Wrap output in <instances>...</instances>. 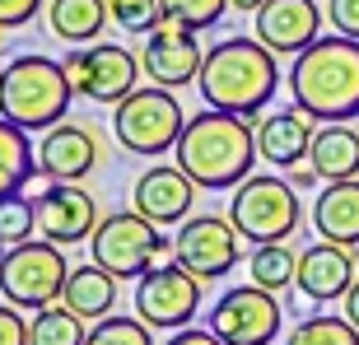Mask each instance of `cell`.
Here are the masks:
<instances>
[{"label": "cell", "instance_id": "7402d4cb", "mask_svg": "<svg viewBox=\"0 0 359 345\" xmlns=\"http://www.w3.org/2000/svg\"><path fill=\"white\" fill-rule=\"evenodd\" d=\"M61 304H66L70 313H80L84 322L112 318V308H117V276H112V271H103L98 262L75 266V271H70V280H66Z\"/></svg>", "mask_w": 359, "mask_h": 345}, {"label": "cell", "instance_id": "d6986e66", "mask_svg": "<svg viewBox=\"0 0 359 345\" xmlns=\"http://www.w3.org/2000/svg\"><path fill=\"white\" fill-rule=\"evenodd\" d=\"M313 117L304 107H285V112H271V117L257 121V154L271 163V168H294V163L308 159L313 149Z\"/></svg>", "mask_w": 359, "mask_h": 345}, {"label": "cell", "instance_id": "3957f363", "mask_svg": "<svg viewBox=\"0 0 359 345\" xmlns=\"http://www.w3.org/2000/svg\"><path fill=\"white\" fill-rule=\"evenodd\" d=\"M294 107H304L313 121H350L359 117V42L355 38H318L290 66Z\"/></svg>", "mask_w": 359, "mask_h": 345}, {"label": "cell", "instance_id": "e0dca14e", "mask_svg": "<svg viewBox=\"0 0 359 345\" xmlns=\"http://www.w3.org/2000/svg\"><path fill=\"white\" fill-rule=\"evenodd\" d=\"M98 168V135L80 121H56L38 140V172L47 182H84Z\"/></svg>", "mask_w": 359, "mask_h": 345}, {"label": "cell", "instance_id": "4dcf8cb0", "mask_svg": "<svg viewBox=\"0 0 359 345\" xmlns=\"http://www.w3.org/2000/svg\"><path fill=\"white\" fill-rule=\"evenodd\" d=\"M163 5V14H173V19H182L187 28H215L219 24V14L224 10H233L229 0H159Z\"/></svg>", "mask_w": 359, "mask_h": 345}, {"label": "cell", "instance_id": "2e32d148", "mask_svg": "<svg viewBox=\"0 0 359 345\" xmlns=\"http://www.w3.org/2000/svg\"><path fill=\"white\" fill-rule=\"evenodd\" d=\"M257 38L276 56H299L322 38V5L318 0H266L257 10Z\"/></svg>", "mask_w": 359, "mask_h": 345}, {"label": "cell", "instance_id": "484cf974", "mask_svg": "<svg viewBox=\"0 0 359 345\" xmlns=\"http://www.w3.org/2000/svg\"><path fill=\"white\" fill-rule=\"evenodd\" d=\"M84 341H89V327L66 304L38 308L33 322H28V345H84Z\"/></svg>", "mask_w": 359, "mask_h": 345}, {"label": "cell", "instance_id": "44dd1931", "mask_svg": "<svg viewBox=\"0 0 359 345\" xmlns=\"http://www.w3.org/2000/svg\"><path fill=\"white\" fill-rule=\"evenodd\" d=\"M308 163L322 172V182L359 177V131L350 126V121H322L318 131H313Z\"/></svg>", "mask_w": 359, "mask_h": 345}, {"label": "cell", "instance_id": "277c9868", "mask_svg": "<svg viewBox=\"0 0 359 345\" xmlns=\"http://www.w3.org/2000/svg\"><path fill=\"white\" fill-rule=\"evenodd\" d=\"M70 98H75V84L66 66L52 56H14L0 70V117H10L28 135L66 121Z\"/></svg>", "mask_w": 359, "mask_h": 345}, {"label": "cell", "instance_id": "8992f818", "mask_svg": "<svg viewBox=\"0 0 359 345\" xmlns=\"http://www.w3.org/2000/svg\"><path fill=\"white\" fill-rule=\"evenodd\" d=\"M299 187L290 177H276V172H252L233 187V201H229V219L243 238L252 243H290V234L299 229Z\"/></svg>", "mask_w": 359, "mask_h": 345}, {"label": "cell", "instance_id": "f1b7e54d", "mask_svg": "<svg viewBox=\"0 0 359 345\" xmlns=\"http://www.w3.org/2000/svg\"><path fill=\"white\" fill-rule=\"evenodd\" d=\"M84 345H154V327L145 318H98Z\"/></svg>", "mask_w": 359, "mask_h": 345}, {"label": "cell", "instance_id": "52a82bcc", "mask_svg": "<svg viewBox=\"0 0 359 345\" xmlns=\"http://www.w3.org/2000/svg\"><path fill=\"white\" fill-rule=\"evenodd\" d=\"M66 280H70V266H66V257H61V248L47 243V238L14 243V248H5V257H0V299L14 304V308H24V313L61 304Z\"/></svg>", "mask_w": 359, "mask_h": 345}, {"label": "cell", "instance_id": "e575fe53", "mask_svg": "<svg viewBox=\"0 0 359 345\" xmlns=\"http://www.w3.org/2000/svg\"><path fill=\"white\" fill-rule=\"evenodd\" d=\"M163 345H224V341H219L210 327H182V332H173Z\"/></svg>", "mask_w": 359, "mask_h": 345}, {"label": "cell", "instance_id": "6da1fadb", "mask_svg": "<svg viewBox=\"0 0 359 345\" xmlns=\"http://www.w3.org/2000/svg\"><path fill=\"white\" fill-rule=\"evenodd\" d=\"M173 163L201 187V191H233L243 177H252L257 163V131L248 117L233 112H196L187 117L173 145Z\"/></svg>", "mask_w": 359, "mask_h": 345}, {"label": "cell", "instance_id": "8fae6325", "mask_svg": "<svg viewBox=\"0 0 359 345\" xmlns=\"http://www.w3.org/2000/svg\"><path fill=\"white\" fill-rule=\"evenodd\" d=\"M201 285L187 266H163L135 280V318H145L154 332H182L201 313Z\"/></svg>", "mask_w": 359, "mask_h": 345}, {"label": "cell", "instance_id": "d4e9b609", "mask_svg": "<svg viewBox=\"0 0 359 345\" xmlns=\"http://www.w3.org/2000/svg\"><path fill=\"white\" fill-rule=\"evenodd\" d=\"M248 271H252V285L280 294V290H290L294 276H299V257H294L290 243H257L252 257H248Z\"/></svg>", "mask_w": 359, "mask_h": 345}, {"label": "cell", "instance_id": "ac0fdd59", "mask_svg": "<svg viewBox=\"0 0 359 345\" xmlns=\"http://www.w3.org/2000/svg\"><path fill=\"white\" fill-rule=\"evenodd\" d=\"M201 187L187 177L177 163H159V168H145L140 177H135L131 187V201L135 210L145 215V219H154V224H182V219H191V201H196Z\"/></svg>", "mask_w": 359, "mask_h": 345}, {"label": "cell", "instance_id": "ffe728a7", "mask_svg": "<svg viewBox=\"0 0 359 345\" xmlns=\"http://www.w3.org/2000/svg\"><path fill=\"white\" fill-rule=\"evenodd\" d=\"M313 229H318V238H327V243L359 248V177L322 187L318 201H313Z\"/></svg>", "mask_w": 359, "mask_h": 345}, {"label": "cell", "instance_id": "f546056e", "mask_svg": "<svg viewBox=\"0 0 359 345\" xmlns=\"http://www.w3.org/2000/svg\"><path fill=\"white\" fill-rule=\"evenodd\" d=\"M107 14L126 33H154V24L163 19V5L159 0H107Z\"/></svg>", "mask_w": 359, "mask_h": 345}, {"label": "cell", "instance_id": "9a60e30c", "mask_svg": "<svg viewBox=\"0 0 359 345\" xmlns=\"http://www.w3.org/2000/svg\"><path fill=\"white\" fill-rule=\"evenodd\" d=\"M355 280H359L355 248H341V243L318 238L313 248H304V252H299V276H294V290L304 294L308 304H341Z\"/></svg>", "mask_w": 359, "mask_h": 345}, {"label": "cell", "instance_id": "5b68a950", "mask_svg": "<svg viewBox=\"0 0 359 345\" xmlns=\"http://www.w3.org/2000/svg\"><path fill=\"white\" fill-rule=\"evenodd\" d=\"M89 252L117 280H140L149 271H163V266L177 262V238H168L140 210H117V215L98 219V229L89 238Z\"/></svg>", "mask_w": 359, "mask_h": 345}, {"label": "cell", "instance_id": "d590c367", "mask_svg": "<svg viewBox=\"0 0 359 345\" xmlns=\"http://www.w3.org/2000/svg\"><path fill=\"white\" fill-rule=\"evenodd\" d=\"M285 172H290V182L294 187H299V191H308V187H313V182H322V172L318 168H313V163H294V168H285Z\"/></svg>", "mask_w": 359, "mask_h": 345}, {"label": "cell", "instance_id": "7c38bea8", "mask_svg": "<svg viewBox=\"0 0 359 345\" xmlns=\"http://www.w3.org/2000/svg\"><path fill=\"white\" fill-rule=\"evenodd\" d=\"M140 66L154 84L163 89H187V84L201 80V66H205V52L196 42V28H187L182 19L163 14L154 33H145V47H140Z\"/></svg>", "mask_w": 359, "mask_h": 345}, {"label": "cell", "instance_id": "30bf717a", "mask_svg": "<svg viewBox=\"0 0 359 345\" xmlns=\"http://www.w3.org/2000/svg\"><path fill=\"white\" fill-rule=\"evenodd\" d=\"M280 304L276 294L262 290V285H233V290L219 294V304H210V327L224 345H271L280 336Z\"/></svg>", "mask_w": 359, "mask_h": 345}, {"label": "cell", "instance_id": "8d00e7d4", "mask_svg": "<svg viewBox=\"0 0 359 345\" xmlns=\"http://www.w3.org/2000/svg\"><path fill=\"white\" fill-rule=\"evenodd\" d=\"M341 304H346V318H350V322H355V327H359V280H355V285H350V294H346V299H341Z\"/></svg>", "mask_w": 359, "mask_h": 345}, {"label": "cell", "instance_id": "d6a6232c", "mask_svg": "<svg viewBox=\"0 0 359 345\" xmlns=\"http://www.w3.org/2000/svg\"><path fill=\"white\" fill-rule=\"evenodd\" d=\"M0 345H28V322H24V308L0 304Z\"/></svg>", "mask_w": 359, "mask_h": 345}, {"label": "cell", "instance_id": "7a4b0ae2", "mask_svg": "<svg viewBox=\"0 0 359 345\" xmlns=\"http://www.w3.org/2000/svg\"><path fill=\"white\" fill-rule=\"evenodd\" d=\"M196 89H201V98H205V107H215V112L257 117L280 89L276 52H271L262 38H248V33L215 42L210 52H205Z\"/></svg>", "mask_w": 359, "mask_h": 345}, {"label": "cell", "instance_id": "f35d334b", "mask_svg": "<svg viewBox=\"0 0 359 345\" xmlns=\"http://www.w3.org/2000/svg\"><path fill=\"white\" fill-rule=\"evenodd\" d=\"M0 257H5V243H0Z\"/></svg>", "mask_w": 359, "mask_h": 345}, {"label": "cell", "instance_id": "4316f807", "mask_svg": "<svg viewBox=\"0 0 359 345\" xmlns=\"http://www.w3.org/2000/svg\"><path fill=\"white\" fill-rule=\"evenodd\" d=\"M285 345H359V327L350 318H332V313H318V318H304L285 336Z\"/></svg>", "mask_w": 359, "mask_h": 345}, {"label": "cell", "instance_id": "9c48e42d", "mask_svg": "<svg viewBox=\"0 0 359 345\" xmlns=\"http://www.w3.org/2000/svg\"><path fill=\"white\" fill-rule=\"evenodd\" d=\"M61 66H66V75H70V84H75L80 98H89V103H112V107L140 89V70H145L140 56H135L131 47H121V42L80 47V52H70Z\"/></svg>", "mask_w": 359, "mask_h": 345}, {"label": "cell", "instance_id": "1f68e13d", "mask_svg": "<svg viewBox=\"0 0 359 345\" xmlns=\"http://www.w3.org/2000/svg\"><path fill=\"white\" fill-rule=\"evenodd\" d=\"M327 14H332V33L359 42V0H332Z\"/></svg>", "mask_w": 359, "mask_h": 345}, {"label": "cell", "instance_id": "5bb4252c", "mask_svg": "<svg viewBox=\"0 0 359 345\" xmlns=\"http://www.w3.org/2000/svg\"><path fill=\"white\" fill-rule=\"evenodd\" d=\"M33 201H38V238L56 243V248H75V243L93 238L98 205L80 182H47Z\"/></svg>", "mask_w": 359, "mask_h": 345}, {"label": "cell", "instance_id": "83f0119b", "mask_svg": "<svg viewBox=\"0 0 359 345\" xmlns=\"http://www.w3.org/2000/svg\"><path fill=\"white\" fill-rule=\"evenodd\" d=\"M33 234H38V201L24 191L0 201V243L14 248V243H28Z\"/></svg>", "mask_w": 359, "mask_h": 345}, {"label": "cell", "instance_id": "603a6c76", "mask_svg": "<svg viewBox=\"0 0 359 345\" xmlns=\"http://www.w3.org/2000/svg\"><path fill=\"white\" fill-rule=\"evenodd\" d=\"M107 0H52L47 24L61 42H98L107 28Z\"/></svg>", "mask_w": 359, "mask_h": 345}, {"label": "cell", "instance_id": "74e56055", "mask_svg": "<svg viewBox=\"0 0 359 345\" xmlns=\"http://www.w3.org/2000/svg\"><path fill=\"white\" fill-rule=\"evenodd\" d=\"M229 5H233V10H243V14H257L266 0H229Z\"/></svg>", "mask_w": 359, "mask_h": 345}, {"label": "cell", "instance_id": "ba28073f", "mask_svg": "<svg viewBox=\"0 0 359 345\" xmlns=\"http://www.w3.org/2000/svg\"><path fill=\"white\" fill-rule=\"evenodd\" d=\"M182 126H187V112L173 98V89H163V84L135 89L112 112V135L126 154H168L177 145Z\"/></svg>", "mask_w": 359, "mask_h": 345}, {"label": "cell", "instance_id": "4fadbf2b", "mask_svg": "<svg viewBox=\"0 0 359 345\" xmlns=\"http://www.w3.org/2000/svg\"><path fill=\"white\" fill-rule=\"evenodd\" d=\"M238 229L219 215H191L177 229V266H187L196 280H224L238 266Z\"/></svg>", "mask_w": 359, "mask_h": 345}, {"label": "cell", "instance_id": "cb8c5ba5", "mask_svg": "<svg viewBox=\"0 0 359 345\" xmlns=\"http://www.w3.org/2000/svg\"><path fill=\"white\" fill-rule=\"evenodd\" d=\"M38 172V149L28 140L24 126H14L10 117H0V201L24 191Z\"/></svg>", "mask_w": 359, "mask_h": 345}, {"label": "cell", "instance_id": "836d02e7", "mask_svg": "<svg viewBox=\"0 0 359 345\" xmlns=\"http://www.w3.org/2000/svg\"><path fill=\"white\" fill-rule=\"evenodd\" d=\"M38 10H42V0H0V33L5 28H24Z\"/></svg>", "mask_w": 359, "mask_h": 345}]
</instances>
